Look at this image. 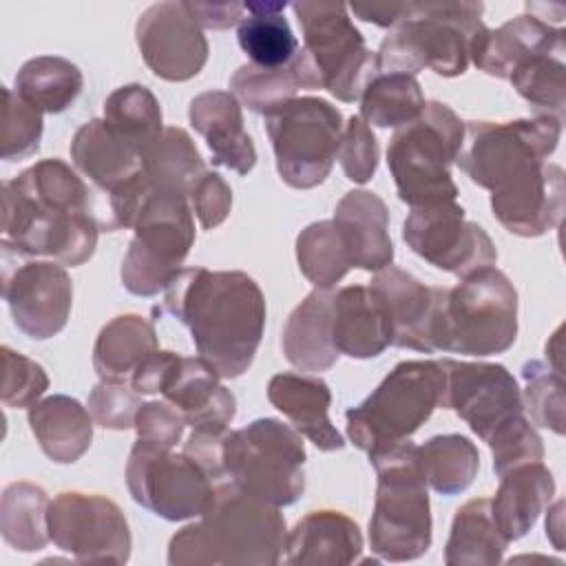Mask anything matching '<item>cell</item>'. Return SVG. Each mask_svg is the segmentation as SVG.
Masks as SVG:
<instances>
[{"label": "cell", "instance_id": "obj_52", "mask_svg": "<svg viewBox=\"0 0 566 566\" xmlns=\"http://www.w3.org/2000/svg\"><path fill=\"white\" fill-rule=\"evenodd\" d=\"M493 455V471L502 475L504 471L524 464V462H539L544 460V444L531 420L526 418L497 440L489 444Z\"/></svg>", "mask_w": 566, "mask_h": 566}, {"label": "cell", "instance_id": "obj_36", "mask_svg": "<svg viewBox=\"0 0 566 566\" xmlns=\"http://www.w3.org/2000/svg\"><path fill=\"white\" fill-rule=\"evenodd\" d=\"M287 2H243L245 15L237 27L243 53L256 66H283L298 53V40L283 15Z\"/></svg>", "mask_w": 566, "mask_h": 566}, {"label": "cell", "instance_id": "obj_8", "mask_svg": "<svg viewBox=\"0 0 566 566\" xmlns=\"http://www.w3.org/2000/svg\"><path fill=\"white\" fill-rule=\"evenodd\" d=\"M413 451L416 444L405 440L369 458L378 475L369 548L385 562H411L431 546L429 491Z\"/></svg>", "mask_w": 566, "mask_h": 566}, {"label": "cell", "instance_id": "obj_34", "mask_svg": "<svg viewBox=\"0 0 566 566\" xmlns=\"http://www.w3.org/2000/svg\"><path fill=\"white\" fill-rule=\"evenodd\" d=\"M159 349L153 321L139 314H119L97 334L93 345V369L99 380L130 382L135 369Z\"/></svg>", "mask_w": 566, "mask_h": 566}, {"label": "cell", "instance_id": "obj_42", "mask_svg": "<svg viewBox=\"0 0 566 566\" xmlns=\"http://www.w3.org/2000/svg\"><path fill=\"white\" fill-rule=\"evenodd\" d=\"M360 119L378 128H400L424 108V93L416 75L376 73L360 93Z\"/></svg>", "mask_w": 566, "mask_h": 566}, {"label": "cell", "instance_id": "obj_19", "mask_svg": "<svg viewBox=\"0 0 566 566\" xmlns=\"http://www.w3.org/2000/svg\"><path fill=\"white\" fill-rule=\"evenodd\" d=\"M135 42L146 66L166 82H186L208 62V40L186 2H155L139 13Z\"/></svg>", "mask_w": 566, "mask_h": 566}, {"label": "cell", "instance_id": "obj_49", "mask_svg": "<svg viewBox=\"0 0 566 566\" xmlns=\"http://www.w3.org/2000/svg\"><path fill=\"white\" fill-rule=\"evenodd\" d=\"M142 405V394L126 382L99 380L88 394V413L93 422L111 431L135 427V416Z\"/></svg>", "mask_w": 566, "mask_h": 566}, {"label": "cell", "instance_id": "obj_17", "mask_svg": "<svg viewBox=\"0 0 566 566\" xmlns=\"http://www.w3.org/2000/svg\"><path fill=\"white\" fill-rule=\"evenodd\" d=\"M407 248L438 270L469 276L497 261V250L486 230L467 219L458 201L411 208L402 223Z\"/></svg>", "mask_w": 566, "mask_h": 566}, {"label": "cell", "instance_id": "obj_5", "mask_svg": "<svg viewBox=\"0 0 566 566\" xmlns=\"http://www.w3.org/2000/svg\"><path fill=\"white\" fill-rule=\"evenodd\" d=\"M482 11V2H411L407 20L382 38L376 73L416 75L431 69L442 77L462 75L471 62V44L486 27Z\"/></svg>", "mask_w": 566, "mask_h": 566}, {"label": "cell", "instance_id": "obj_55", "mask_svg": "<svg viewBox=\"0 0 566 566\" xmlns=\"http://www.w3.org/2000/svg\"><path fill=\"white\" fill-rule=\"evenodd\" d=\"M411 2H389V4H347V9L363 22H371L376 27L396 29L409 15Z\"/></svg>", "mask_w": 566, "mask_h": 566}, {"label": "cell", "instance_id": "obj_25", "mask_svg": "<svg viewBox=\"0 0 566 566\" xmlns=\"http://www.w3.org/2000/svg\"><path fill=\"white\" fill-rule=\"evenodd\" d=\"M192 128L206 139L212 161L237 175L256 166V148L243 126L239 99L230 91H203L188 106Z\"/></svg>", "mask_w": 566, "mask_h": 566}, {"label": "cell", "instance_id": "obj_12", "mask_svg": "<svg viewBox=\"0 0 566 566\" xmlns=\"http://www.w3.org/2000/svg\"><path fill=\"white\" fill-rule=\"evenodd\" d=\"M281 179L296 190L323 184L334 166L343 113L323 97H292L263 115Z\"/></svg>", "mask_w": 566, "mask_h": 566}, {"label": "cell", "instance_id": "obj_43", "mask_svg": "<svg viewBox=\"0 0 566 566\" xmlns=\"http://www.w3.org/2000/svg\"><path fill=\"white\" fill-rule=\"evenodd\" d=\"M296 261L303 276L318 290H334L352 270L332 219L314 221L296 237Z\"/></svg>", "mask_w": 566, "mask_h": 566}, {"label": "cell", "instance_id": "obj_28", "mask_svg": "<svg viewBox=\"0 0 566 566\" xmlns=\"http://www.w3.org/2000/svg\"><path fill=\"white\" fill-rule=\"evenodd\" d=\"M332 338L338 354L367 360L391 345V329L382 303L369 285L334 290Z\"/></svg>", "mask_w": 566, "mask_h": 566}, {"label": "cell", "instance_id": "obj_32", "mask_svg": "<svg viewBox=\"0 0 566 566\" xmlns=\"http://www.w3.org/2000/svg\"><path fill=\"white\" fill-rule=\"evenodd\" d=\"M69 150L73 166L106 195L115 192L142 170L139 155L97 117L75 130Z\"/></svg>", "mask_w": 566, "mask_h": 566}, {"label": "cell", "instance_id": "obj_31", "mask_svg": "<svg viewBox=\"0 0 566 566\" xmlns=\"http://www.w3.org/2000/svg\"><path fill=\"white\" fill-rule=\"evenodd\" d=\"M27 420L40 449L55 464H73L91 447L93 418L77 398L46 396L29 407Z\"/></svg>", "mask_w": 566, "mask_h": 566}, {"label": "cell", "instance_id": "obj_7", "mask_svg": "<svg viewBox=\"0 0 566 566\" xmlns=\"http://www.w3.org/2000/svg\"><path fill=\"white\" fill-rule=\"evenodd\" d=\"M440 360H402L356 407L345 411L347 438L367 453H382L409 440L442 407Z\"/></svg>", "mask_w": 566, "mask_h": 566}, {"label": "cell", "instance_id": "obj_44", "mask_svg": "<svg viewBox=\"0 0 566 566\" xmlns=\"http://www.w3.org/2000/svg\"><path fill=\"white\" fill-rule=\"evenodd\" d=\"M513 88L539 115L564 122L566 64L564 53H537L524 60L509 75Z\"/></svg>", "mask_w": 566, "mask_h": 566}, {"label": "cell", "instance_id": "obj_46", "mask_svg": "<svg viewBox=\"0 0 566 566\" xmlns=\"http://www.w3.org/2000/svg\"><path fill=\"white\" fill-rule=\"evenodd\" d=\"M44 122L42 113L29 106L15 91L2 88L0 155L4 161H20L38 153Z\"/></svg>", "mask_w": 566, "mask_h": 566}, {"label": "cell", "instance_id": "obj_1", "mask_svg": "<svg viewBox=\"0 0 566 566\" xmlns=\"http://www.w3.org/2000/svg\"><path fill=\"white\" fill-rule=\"evenodd\" d=\"M102 232L84 179L62 159H40L2 184V241L20 256L86 263Z\"/></svg>", "mask_w": 566, "mask_h": 566}, {"label": "cell", "instance_id": "obj_53", "mask_svg": "<svg viewBox=\"0 0 566 566\" xmlns=\"http://www.w3.org/2000/svg\"><path fill=\"white\" fill-rule=\"evenodd\" d=\"M226 431H210V429H192L188 440L184 442V453L190 455L217 484L226 482L223 469V440Z\"/></svg>", "mask_w": 566, "mask_h": 566}, {"label": "cell", "instance_id": "obj_51", "mask_svg": "<svg viewBox=\"0 0 566 566\" xmlns=\"http://www.w3.org/2000/svg\"><path fill=\"white\" fill-rule=\"evenodd\" d=\"M133 429L137 440L159 449H172L184 436L186 420L168 400H150L139 407Z\"/></svg>", "mask_w": 566, "mask_h": 566}, {"label": "cell", "instance_id": "obj_13", "mask_svg": "<svg viewBox=\"0 0 566 566\" xmlns=\"http://www.w3.org/2000/svg\"><path fill=\"white\" fill-rule=\"evenodd\" d=\"M292 11L303 31V51L323 88L340 102H356L376 75V53L354 27L347 4L301 0Z\"/></svg>", "mask_w": 566, "mask_h": 566}, {"label": "cell", "instance_id": "obj_22", "mask_svg": "<svg viewBox=\"0 0 566 566\" xmlns=\"http://www.w3.org/2000/svg\"><path fill=\"white\" fill-rule=\"evenodd\" d=\"M369 290L382 303L391 329V345L433 354L431 323L440 287L424 285L402 268L387 265L374 274Z\"/></svg>", "mask_w": 566, "mask_h": 566}, {"label": "cell", "instance_id": "obj_29", "mask_svg": "<svg viewBox=\"0 0 566 566\" xmlns=\"http://www.w3.org/2000/svg\"><path fill=\"white\" fill-rule=\"evenodd\" d=\"M553 495L555 478L542 460L517 464L500 475V486L489 502L491 515L509 544L535 526Z\"/></svg>", "mask_w": 566, "mask_h": 566}, {"label": "cell", "instance_id": "obj_16", "mask_svg": "<svg viewBox=\"0 0 566 566\" xmlns=\"http://www.w3.org/2000/svg\"><path fill=\"white\" fill-rule=\"evenodd\" d=\"M49 535L75 562L126 564L130 559V526L122 509L97 493H57L49 506Z\"/></svg>", "mask_w": 566, "mask_h": 566}, {"label": "cell", "instance_id": "obj_30", "mask_svg": "<svg viewBox=\"0 0 566 566\" xmlns=\"http://www.w3.org/2000/svg\"><path fill=\"white\" fill-rule=\"evenodd\" d=\"M332 301L334 290L314 287L290 312L283 325V354L287 363L301 371H327L340 356L332 338Z\"/></svg>", "mask_w": 566, "mask_h": 566}, {"label": "cell", "instance_id": "obj_56", "mask_svg": "<svg viewBox=\"0 0 566 566\" xmlns=\"http://www.w3.org/2000/svg\"><path fill=\"white\" fill-rule=\"evenodd\" d=\"M551 513H553V517L557 520V526H553L551 522H546V537L553 539V544H555L557 551H564V548H562V524H559V520H562V500L555 504V509H553Z\"/></svg>", "mask_w": 566, "mask_h": 566}, {"label": "cell", "instance_id": "obj_14", "mask_svg": "<svg viewBox=\"0 0 566 566\" xmlns=\"http://www.w3.org/2000/svg\"><path fill=\"white\" fill-rule=\"evenodd\" d=\"M126 486L139 506L168 522H181L208 511L217 482L184 451L172 453L135 440L126 462Z\"/></svg>", "mask_w": 566, "mask_h": 566}, {"label": "cell", "instance_id": "obj_2", "mask_svg": "<svg viewBox=\"0 0 566 566\" xmlns=\"http://www.w3.org/2000/svg\"><path fill=\"white\" fill-rule=\"evenodd\" d=\"M164 307L181 321L221 378L248 371L265 327L259 283L239 270L181 268L164 290Z\"/></svg>", "mask_w": 566, "mask_h": 566}, {"label": "cell", "instance_id": "obj_33", "mask_svg": "<svg viewBox=\"0 0 566 566\" xmlns=\"http://www.w3.org/2000/svg\"><path fill=\"white\" fill-rule=\"evenodd\" d=\"M298 88H323L321 77L307 53H298L283 66H239L230 77V93L254 113H270L292 99Z\"/></svg>", "mask_w": 566, "mask_h": 566}, {"label": "cell", "instance_id": "obj_37", "mask_svg": "<svg viewBox=\"0 0 566 566\" xmlns=\"http://www.w3.org/2000/svg\"><path fill=\"white\" fill-rule=\"evenodd\" d=\"M84 75L77 64L60 55H35L15 73V93L40 113H62L82 93Z\"/></svg>", "mask_w": 566, "mask_h": 566}, {"label": "cell", "instance_id": "obj_20", "mask_svg": "<svg viewBox=\"0 0 566 566\" xmlns=\"http://www.w3.org/2000/svg\"><path fill=\"white\" fill-rule=\"evenodd\" d=\"M564 170L544 161L533 172L491 192L493 217L524 239L555 230L564 219Z\"/></svg>", "mask_w": 566, "mask_h": 566}, {"label": "cell", "instance_id": "obj_24", "mask_svg": "<svg viewBox=\"0 0 566 566\" xmlns=\"http://www.w3.org/2000/svg\"><path fill=\"white\" fill-rule=\"evenodd\" d=\"M334 226L352 268L378 272L394 261L389 208L371 190H349L336 203Z\"/></svg>", "mask_w": 566, "mask_h": 566}, {"label": "cell", "instance_id": "obj_18", "mask_svg": "<svg viewBox=\"0 0 566 566\" xmlns=\"http://www.w3.org/2000/svg\"><path fill=\"white\" fill-rule=\"evenodd\" d=\"M2 296L15 327L33 340H46L71 316L73 283L57 261H33L2 248Z\"/></svg>", "mask_w": 566, "mask_h": 566}, {"label": "cell", "instance_id": "obj_48", "mask_svg": "<svg viewBox=\"0 0 566 566\" xmlns=\"http://www.w3.org/2000/svg\"><path fill=\"white\" fill-rule=\"evenodd\" d=\"M336 157L349 181L367 184L374 179L378 170V142L360 115H352L347 124H343Z\"/></svg>", "mask_w": 566, "mask_h": 566}, {"label": "cell", "instance_id": "obj_40", "mask_svg": "<svg viewBox=\"0 0 566 566\" xmlns=\"http://www.w3.org/2000/svg\"><path fill=\"white\" fill-rule=\"evenodd\" d=\"M139 159L142 172L153 188L186 197L192 181L206 170L195 142L179 126H164L159 137L142 153Z\"/></svg>", "mask_w": 566, "mask_h": 566}, {"label": "cell", "instance_id": "obj_21", "mask_svg": "<svg viewBox=\"0 0 566 566\" xmlns=\"http://www.w3.org/2000/svg\"><path fill=\"white\" fill-rule=\"evenodd\" d=\"M159 394L181 411L190 429L226 431L237 416L234 394L201 356L175 354Z\"/></svg>", "mask_w": 566, "mask_h": 566}, {"label": "cell", "instance_id": "obj_45", "mask_svg": "<svg viewBox=\"0 0 566 566\" xmlns=\"http://www.w3.org/2000/svg\"><path fill=\"white\" fill-rule=\"evenodd\" d=\"M526 382L522 402L531 422L564 436V376L559 369L542 360H528L522 367Z\"/></svg>", "mask_w": 566, "mask_h": 566}, {"label": "cell", "instance_id": "obj_47", "mask_svg": "<svg viewBox=\"0 0 566 566\" xmlns=\"http://www.w3.org/2000/svg\"><path fill=\"white\" fill-rule=\"evenodd\" d=\"M2 405L11 409H29L49 389L51 380L40 363L33 358L2 347Z\"/></svg>", "mask_w": 566, "mask_h": 566}, {"label": "cell", "instance_id": "obj_39", "mask_svg": "<svg viewBox=\"0 0 566 566\" xmlns=\"http://www.w3.org/2000/svg\"><path fill=\"white\" fill-rule=\"evenodd\" d=\"M49 506H51V500L40 484H33V482L7 484L0 497L2 539L20 553L42 551L51 539Z\"/></svg>", "mask_w": 566, "mask_h": 566}, {"label": "cell", "instance_id": "obj_9", "mask_svg": "<svg viewBox=\"0 0 566 566\" xmlns=\"http://www.w3.org/2000/svg\"><path fill=\"white\" fill-rule=\"evenodd\" d=\"M303 436L276 418H259L228 431L223 440L226 478L243 493L274 506H290L305 493Z\"/></svg>", "mask_w": 566, "mask_h": 566}, {"label": "cell", "instance_id": "obj_54", "mask_svg": "<svg viewBox=\"0 0 566 566\" xmlns=\"http://www.w3.org/2000/svg\"><path fill=\"white\" fill-rule=\"evenodd\" d=\"M201 29H228L245 15L243 2H186Z\"/></svg>", "mask_w": 566, "mask_h": 566}, {"label": "cell", "instance_id": "obj_23", "mask_svg": "<svg viewBox=\"0 0 566 566\" xmlns=\"http://www.w3.org/2000/svg\"><path fill=\"white\" fill-rule=\"evenodd\" d=\"M537 53H566V31L533 13H522L497 29L484 27L471 44V62L497 80H509L517 64Z\"/></svg>", "mask_w": 566, "mask_h": 566}, {"label": "cell", "instance_id": "obj_27", "mask_svg": "<svg viewBox=\"0 0 566 566\" xmlns=\"http://www.w3.org/2000/svg\"><path fill=\"white\" fill-rule=\"evenodd\" d=\"M285 553L292 566H347L363 553V533L340 511H310L287 533Z\"/></svg>", "mask_w": 566, "mask_h": 566}, {"label": "cell", "instance_id": "obj_41", "mask_svg": "<svg viewBox=\"0 0 566 566\" xmlns=\"http://www.w3.org/2000/svg\"><path fill=\"white\" fill-rule=\"evenodd\" d=\"M106 126L139 157L164 130L159 99L144 84H124L104 99Z\"/></svg>", "mask_w": 566, "mask_h": 566}, {"label": "cell", "instance_id": "obj_15", "mask_svg": "<svg viewBox=\"0 0 566 566\" xmlns=\"http://www.w3.org/2000/svg\"><path fill=\"white\" fill-rule=\"evenodd\" d=\"M442 409H451L486 447L526 420L522 389L500 363L442 358Z\"/></svg>", "mask_w": 566, "mask_h": 566}, {"label": "cell", "instance_id": "obj_50", "mask_svg": "<svg viewBox=\"0 0 566 566\" xmlns=\"http://www.w3.org/2000/svg\"><path fill=\"white\" fill-rule=\"evenodd\" d=\"M188 201L199 226L203 230H212L230 214L232 188L219 172L203 170L188 188Z\"/></svg>", "mask_w": 566, "mask_h": 566}, {"label": "cell", "instance_id": "obj_4", "mask_svg": "<svg viewBox=\"0 0 566 566\" xmlns=\"http://www.w3.org/2000/svg\"><path fill=\"white\" fill-rule=\"evenodd\" d=\"M517 338V290L495 265L462 276L453 287L438 290L431 323L433 352L493 356Z\"/></svg>", "mask_w": 566, "mask_h": 566}, {"label": "cell", "instance_id": "obj_10", "mask_svg": "<svg viewBox=\"0 0 566 566\" xmlns=\"http://www.w3.org/2000/svg\"><path fill=\"white\" fill-rule=\"evenodd\" d=\"M133 232L119 270L122 283L135 296H155L181 270L195 243L188 197L153 188L135 217Z\"/></svg>", "mask_w": 566, "mask_h": 566}, {"label": "cell", "instance_id": "obj_38", "mask_svg": "<svg viewBox=\"0 0 566 566\" xmlns=\"http://www.w3.org/2000/svg\"><path fill=\"white\" fill-rule=\"evenodd\" d=\"M413 453L427 486L447 497L467 491L480 469L478 447L460 433L433 436Z\"/></svg>", "mask_w": 566, "mask_h": 566}, {"label": "cell", "instance_id": "obj_6", "mask_svg": "<svg viewBox=\"0 0 566 566\" xmlns=\"http://www.w3.org/2000/svg\"><path fill=\"white\" fill-rule=\"evenodd\" d=\"M462 144L464 122L442 102H427L413 122L396 128L387 144V166L398 199L411 208L455 201L451 164Z\"/></svg>", "mask_w": 566, "mask_h": 566}, {"label": "cell", "instance_id": "obj_35", "mask_svg": "<svg viewBox=\"0 0 566 566\" xmlns=\"http://www.w3.org/2000/svg\"><path fill=\"white\" fill-rule=\"evenodd\" d=\"M509 542L500 533L489 497L464 502L451 522L444 546L447 566H495L502 564Z\"/></svg>", "mask_w": 566, "mask_h": 566}, {"label": "cell", "instance_id": "obj_3", "mask_svg": "<svg viewBox=\"0 0 566 566\" xmlns=\"http://www.w3.org/2000/svg\"><path fill=\"white\" fill-rule=\"evenodd\" d=\"M285 542L287 526L279 506L248 495L226 480L217 484L212 504L199 522L170 537L168 564L274 566L283 557Z\"/></svg>", "mask_w": 566, "mask_h": 566}, {"label": "cell", "instance_id": "obj_11", "mask_svg": "<svg viewBox=\"0 0 566 566\" xmlns=\"http://www.w3.org/2000/svg\"><path fill=\"white\" fill-rule=\"evenodd\" d=\"M562 124L546 115L511 122H464V144L455 164L475 186L491 192L500 190L548 161L559 144Z\"/></svg>", "mask_w": 566, "mask_h": 566}, {"label": "cell", "instance_id": "obj_26", "mask_svg": "<svg viewBox=\"0 0 566 566\" xmlns=\"http://www.w3.org/2000/svg\"><path fill=\"white\" fill-rule=\"evenodd\" d=\"M268 400L318 451H340L345 438L329 420V385L312 374L283 371L270 378Z\"/></svg>", "mask_w": 566, "mask_h": 566}]
</instances>
